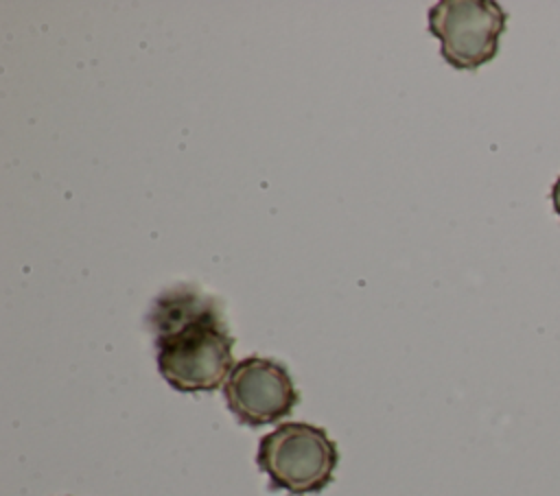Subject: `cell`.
<instances>
[{"label": "cell", "mask_w": 560, "mask_h": 496, "mask_svg": "<svg viewBox=\"0 0 560 496\" xmlns=\"http://www.w3.org/2000/svg\"><path fill=\"white\" fill-rule=\"evenodd\" d=\"M549 201H551V208L553 212L560 216V175L556 177V181L551 184V190H549Z\"/></svg>", "instance_id": "5b68a950"}, {"label": "cell", "mask_w": 560, "mask_h": 496, "mask_svg": "<svg viewBox=\"0 0 560 496\" xmlns=\"http://www.w3.org/2000/svg\"><path fill=\"white\" fill-rule=\"evenodd\" d=\"M508 11L494 0H442L429 9V31L440 55L459 70H477L499 52Z\"/></svg>", "instance_id": "3957f363"}, {"label": "cell", "mask_w": 560, "mask_h": 496, "mask_svg": "<svg viewBox=\"0 0 560 496\" xmlns=\"http://www.w3.org/2000/svg\"><path fill=\"white\" fill-rule=\"evenodd\" d=\"M256 463L267 474L271 489L306 496L322 492L332 481L339 450L324 428L287 422L260 439Z\"/></svg>", "instance_id": "7a4b0ae2"}, {"label": "cell", "mask_w": 560, "mask_h": 496, "mask_svg": "<svg viewBox=\"0 0 560 496\" xmlns=\"http://www.w3.org/2000/svg\"><path fill=\"white\" fill-rule=\"evenodd\" d=\"M223 395L241 424L265 426L287 417L300 400L289 369L262 356H247L230 371Z\"/></svg>", "instance_id": "277c9868"}, {"label": "cell", "mask_w": 560, "mask_h": 496, "mask_svg": "<svg viewBox=\"0 0 560 496\" xmlns=\"http://www.w3.org/2000/svg\"><path fill=\"white\" fill-rule=\"evenodd\" d=\"M162 378L182 393L219 389L234 369V336L221 304L195 286L162 291L147 315Z\"/></svg>", "instance_id": "6da1fadb"}]
</instances>
